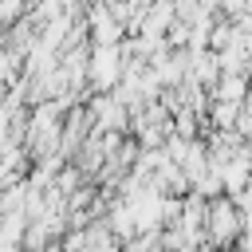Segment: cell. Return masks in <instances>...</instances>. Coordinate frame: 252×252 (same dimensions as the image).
<instances>
[{"label": "cell", "mask_w": 252, "mask_h": 252, "mask_svg": "<svg viewBox=\"0 0 252 252\" xmlns=\"http://www.w3.org/2000/svg\"><path fill=\"white\" fill-rule=\"evenodd\" d=\"M24 12V0H0V28H12Z\"/></svg>", "instance_id": "obj_1"}]
</instances>
